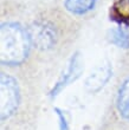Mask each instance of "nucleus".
I'll use <instances>...</instances> for the list:
<instances>
[{"mask_svg":"<svg viewBox=\"0 0 129 130\" xmlns=\"http://www.w3.org/2000/svg\"><path fill=\"white\" fill-rule=\"evenodd\" d=\"M31 39L27 28L17 21H6L0 27V63L4 66H18L30 53Z\"/></svg>","mask_w":129,"mask_h":130,"instance_id":"1","label":"nucleus"},{"mask_svg":"<svg viewBox=\"0 0 129 130\" xmlns=\"http://www.w3.org/2000/svg\"><path fill=\"white\" fill-rule=\"evenodd\" d=\"M20 89L14 77L6 72L0 76V118L7 121L17 112L20 105Z\"/></svg>","mask_w":129,"mask_h":130,"instance_id":"2","label":"nucleus"},{"mask_svg":"<svg viewBox=\"0 0 129 130\" xmlns=\"http://www.w3.org/2000/svg\"><path fill=\"white\" fill-rule=\"evenodd\" d=\"M31 44L40 51H49L56 46L58 40L57 28L52 23L44 19L34 20L27 28Z\"/></svg>","mask_w":129,"mask_h":130,"instance_id":"3","label":"nucleus"},{"mask_svg":"<svg viewBox=\"0 0 129 130\" xmlns=\"http://www.w3.org/2000/svg\"><path fill=\"white\" fill-rule=\"evenodd\" d=\"M83 70H84V66H83V60H82L81 53L79 52L72 53V56L69 59L65 70L62 72V75L59 76L58 80L54 83V85L50 90V93H49L50 98L52 99L56 98L65 88H68L70 84L76 82L82 76Z\"/></svg>","mask_w":129,"mask_h":130,"instance_id":"4","label":"nucleus"},{"mask_svg":"<svg viewBox=\"0 0 129 130\" xmlns=\"http://www.w3.org/2000/svg\"><path fill=\"white\" fill-rule=\"evenodd\" d=\"M112 76V66L110 63H103V64L96 66L88 78L85 79V89L91 93H97L107 85V83L110 80Z\"/></svg>","mask_w":129,"mask_h":130,"instance_id":"5","label":"nucleus"},{"mask_svg":"<svg viewBox=\"0 0 129 130\" xmlns=\"http://www.w3.org/2000/svg\"><path fill=\"white\" fill-rule=\"evenodd\" d=\"M98 0H64V8L76 17L87 15L95 8Z\"/></svg>","mask_w":129,"mask_h":130,"instance_id":"6","label":"nucleus"},{"mask_svg":"<svg viewBox=\"0 0 129 130\" xmlns=\"http://www.w3.org/2000/svg\"><path fill=\"white\" fill-rule=\"evenodd\" d=\"M116 108L120 116L129 122V77L120 85L116 97Z\"/></svg>","mask_w":129,"mask_h":130,"instance_id":"7","label":"nucleus"},{"mask_svg":"<svg viewBox=\"0 0 129 130\" xmlns=\"http://www.w3.org/2000/svg\"><path fill=\"white\" fill-rule=\"evenodd\" d=\"M110 19L117 24L129 25V0H114L110 6Z\"/></svg>","mask_w":129,"mask_h":130,"instance_id":"8","label":"nucleus"},{"mask_svg":"<svg viewBox=\"0 0 129 130\" xmlns=\"http://www.w3.org/2000/svg\"><path fill=\"white\" fill-rule=\"evenodd\" d=\"M109 41L120 48H129V25L117 24L108 33Z\"/></svg>","mask_w":129,"mask_h":130,"instance_id":"9","label":"nucleus"},{"mask_svg":"<svg viewBox=\"0 0 129 130\" xmlns=\"http://www.w3.org/2000/svg\"><path fill=\"white\" fill-rule=\"evenodd\" d=\"M54 111H56V115H57L58 121H59V128H58V130H70V125H69L68 118L65 116L64 111L61 110L59 108H54Z\"/></svg>","mask_w":129,"mask_h":130,"instance_id":"10","label":"nucleus"}]
</instances>
